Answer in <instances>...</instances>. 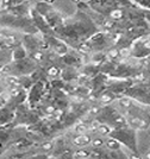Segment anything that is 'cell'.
<instances>
[{
  "instance_id": "cell-1",
  "label": "cell",
  "mask_w": 150,
  "mask_h": 159,
  "mask_svg": "<svg viewBox=\"0 0 150 159\" xmlns=\"http://www.w3.org/2000/svg\"><path fill=\"white\" fill-rule=\"evenodd\" d=\"M87 143H89V139L86 138V135H80L75 139V144H77V145H85Z\"/></svg>"
},
{
  "instance_id": "cell-2",
  "label": "cell",
  "mask_w": 150,
  "mask_h": 159,
  "mask_svg": "<svg viewBox=\"0 0 150 159\" xmlns=\"http://www.w3.org/2000/svg\"><path fill=\"white\" fill-rule=\"evenodd\" d=\"M135 1L145 6V7H150V0H135Z\"/></svg>"
},
{
  "instance_id": "cell-3",
  "label": "cell",
  "mask_w": 150,
  "mask_h": 159,
  "mask_svg": "<svg viewBox=\"0 0 150 159\" xmlns=\"http://www.w3.org/2000/svg\"><path fill=\"white\" fill-rule=\"evenodd\" d=\"M5 102H6V101L4 100V99H3V97H0V108H1V107L5 105Z\"/></svg>"
}]
</instances>
